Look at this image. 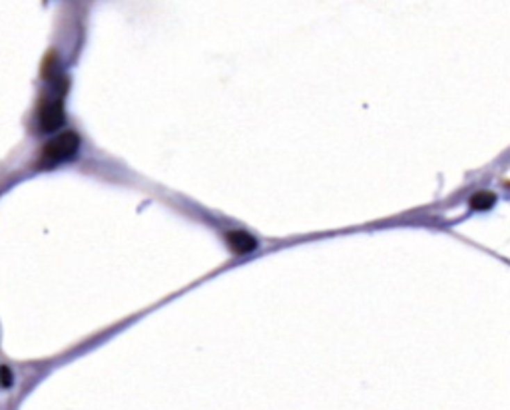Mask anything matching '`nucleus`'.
Returning <instances> with one entry per match:
<instances>
[{
  "label": "nucleus",
  "mask_w": 510,
  "mask_h": 410,
  "mask_svg": "<svg viewBox=\"0 0 510 410\" xmlns=\"http://www.w3.org/2000/svg\"><path fill=\"white\" fill-rule=\"evenodd\" d=\"M80 149V138L76 132H64L56 138H52L42 149L40 165L50 170L58 163L72 160Z\"/></svg>",
  "instance_id": "f257e3e1"
},
{
  "label": "nucleus",
  "mask_w": 510,
  "mask_h": 410,
  "mask_svg": "<svg viewBox=\"0 0 510 410\" xmlns=\"http://www.w3.org/2000/svg\"><path fill=\"white\" fill-rule=\"evenodd\" d=\"M64 122H66V114H64L62 100H50L42 106L40 116H38V124L42 132H56L64 126Z\"/></svg>",
  "instance_id": "f03ea898"
},
{
  "label": "nucleus",
  "mask_w": 510,
  "mask_h": 410,
  "mask_svg": "<svg viewBox=\"0 0 510 410\" xmlns=\"http://www.w3.org/2000/svg\"><path fill=\"white\" fill-rule=\"evenodd\" d=\"M227 243L236 253H249V251L257 249V239L247 231H229L227 233Z\"/></svg>",
  "instance_id": "7ed1b4c3"
},
{
  "label": "nucleus",
  "mask_w": 510,
  "mask_h": 410,
  "mask_svg": "<svg viewBox=\"0 0 510 410\" xmlns=\"http://www.w3.org/2000/svg\"><path fill=\"white\" fill-rule=\"evenodd\" d=\"M496 202L495 193L491 191H479L470 197V207L472 209H479V211H484V209H491Z\"/></svg>",
  "instance_id": "20e7f679"
},
{
  "label": "nucleus",
  "mask_w": 510,
  "mask_h": 410,
  "mask_svg": "<svg viewBox=\"0 0 510 410\" xmlns=\"http://www.w3.org/2000/svg\"><path fill=\"white\" fill-rule=\"evenodd\" d=\"M0 375H2V386H10L13 384V372L8 366H2L0 368Z\"/></svg>",
  "instance_id": "39448f33"
}]
</instances>
